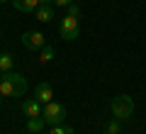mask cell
I'll use <instances>...</instances> for the list:
<instances>
[{
  "mask_svg": "<svg viewBox=\"0 0 146 134\" xmlns=\"http://www.w3.org/2000/svg\"><path fill=\"white\" fill-rule=\"evenodd\" d=\"M27 90V78L22 73H15V71H7L0 81V95L3 98H22Z\"/></svg>",
  "mask_w": 146,
  "mask_h": 134,
  "instance_id": "obj_1",
  "label": "cell"
},
{
  "mask_svg": "<svg viewBox=\"0 0 146 134\" xmlns=\"http://www.w3.org/2000/svg\"><path fill=\"white\" fill-rule=\"evenodd\" d=\"M110 110H112V117L115 119L127 122V119L131 117V112H134V100H131L129 95H117V98H112Z\"/></svg>",
  "mask_w": 146,
  "mask_h": 134,
  "instance_id": "obj_2",
  "label": "cell"
},
{
  "mask_svg": "<svg viewBox=\"0 0 146 134\" xmlns=\"http://www.w3.org/2000/svg\"><path fill=\"white\" fill-rule=\"evenodd\" d=\"M42 117H44V122H46L49 127L63 124V119H66V107H63V103H56V100H51V103L44 105Z\"/></svg>",
  "mask_w": 146,
  "mask_h": 134,
  "instance_id": "obj_3",
  "label": "cell"
},
{
  "mask_svg": "<svg viewBox=\"0 0 146 134\" xmlns=\"http://www.w3.org/2000/svg\"><path fill=\"white\" fill-rule=\"evenodd\" d=\"M58 34H61L63 41H76L80 37V25H78V17H71L66 15L61 22H58Z\"/></svg>",
  "mask_w": 146,
  "mask_h": 134,
  "instance_id": "obj_4",
  "label": "cell"
},
{
  "mask_svg": "<svg viewBox=\"0 0 146 134\" xmlns=\"http://www.w3.org/2000/svg\"><path fill=\"white\" fill-rule=\"evenodd\" d=\"M22 47L29 49V51H42V49L46 47L44 34L42 32H25V34H22Z\"/></svg>",
  "mask_w": 146,
  "mask_h": 134,
  "instance_id": "obj_5",
  "label": "cell"
},
{
  "mask_svg": "<svg viewBox=\"0 0 146 134\" xmlns=\"http://www.w3.org/2000/svg\"><path fill=\"white\" fill-rule=\"evenodd\" d=\"M22 112H25L27 119H29V117H42L44 105L39 103L36 98H29V100H25V103H22Z\"/></svg>",
  "mask_w": 146,
  "mask_h": 134,
  "instance_id": "obj_6",
  "label": "cell"
},
{
  "mask_svg": "<svg viewBox=\"0 0 146 134\" xmlns=\"http://www.w3.org/2000/svg\"><path fill=\"white\" fill-rule=\"evenodd\" d=\"M34 98L39 100L42 105H46V103H51L54 100V88H51V83H39V85L34 88Z\"/></svg>",
  "mask_w": 146,
  "mask_h": 134,
  "instance_id": "obj_7",
  "label": "cell"
},
{
  "mask_svg": "<svg viewBox=\"0 0 146 134\" xmlns=\"http://www.w3.org/2000/svg\"><path fill=\"white\" fill-rule=\"evenodd\" d=\"M54 17H56V10H54V5H39V10H36V20L39 22H51Z\"/></svg>",
  "mask_w": 146,
  "mask_h": 134,
  "instance_id": "obj_8",
  "label": "cell"
},
{
  "mask_svg": "<svg viewBox=\"0 0 146 134\" xmlns=\"http://www.w3.org/2000/svg\"><path fill=\"white\" fill-rule=\"evenodd\" d=\"M12 5L20 12H36L39 10V0H12Z\"/></svg>",
  "mask_w": 146,
  "mask_h": 134,
  "instance_id": "obj_9",
  "label": "cell"
},
{
  "mask_svg": "<svg viewBox=\"0 0 146 134\" xmlns=\"http://www.w3.org/2000/svg\"><path fill=\"white\" fill-rule=\"evenodd\" d=\"M44 127H46L44 117H29V119H27V132H32V134L44 132Z\"/></svg>",
  "mask_w": 146,
  "mask_h": 134,
  "instance_id": "obj_10",
  "label": "cell"
},
{
  "mask_svg": "<svg viewBox=\"0 0 146 134\" xmlns=\"http://www.w3.org/2000/svg\"><path fill=\"white\" fill-rule=\"evenodd\" d=\"M119 132H122V122H119V119L112 117L107 124H105V134H119Z\"/></svg>",
  "mask_w": 146,
  "mask_h": 134,
  "instance_id": "obj_11",
  "label": "cell"
},
{
  "mask_svg": "<svg viewBox=\"0 0 146 134\" xmlns=\"http://www.w3.org/2000/svg\"><path fill=\"white\" fill-rule=\"evenodd\" d=\"M12 61H15V59L10 56V54H0V68H3V71H12Z\"/></svg>",
  "mask_w": 146,
  "mask_h": 134,
  "instance_id": "obj_12",
  "label": "cell"
},
{
  "mask_svg": "<svg viewBox=\"0 0 146 134\" xmlns=\"http://www.w3.org/2000/svg\"><path fill=\"white\" fill-rule=\"evenodd\" d=\"M51 59H54V47H49V44H46V47L42 49V54H39V61H42V63H49Z\"/></svg>",
  "mask_w": 146,
  "mask_h": 134,
  "instance_id": "obj_13",
  "label": "cell"
},
{
  "mask_svg": "<svg viewBox=\"0 0 146 134\" xmlns=\"http://www.w3.org/2000/svg\"><path fill=\"white\" fill-rule=\"evenodd\" d=\"M49 134H76L71 127H66V124H56V127H51V132Z\"/></svg>",
  "mask_w": 146,
  "mask_h": 134,
  "instance_id": "obj_14",
  "label": "cell"
},
{
  "mask_svg": "<svg viewBox=\"0 0 146 134\" xmlns=\"http://www.w3.org/2000/svg\"><path fill=\"white\" fill-rule=\"evenodd\" d=\"M66 10H68V15H71V17H80V12H83V10H80V5H78V3H71V5H68Z\"/></svg>",
  "mask_w": 146,
  "mask_h": 134,
  "instance_id": "obj_15",
  "label": "cell"
},
{
  "mask_svg": "<svg viewBox=\"0 0 146 134\" xmlns=\"http://www.w3.org/2000/svg\"><path fill=\"white\" fill-rule=\"evenodd\" d=\"M71 3H73V0H54V5H56V7H68Z\"/></svg>",
  "mask_w": 146,
  "mask_h": 134,
  "instance_id": "obj_16",
  "label": "cell"
},
{
  "mask_svg": "<svg viewBox=\"0 0 146 134\" xmlns=\"http://www.w3.org/2000/svg\"><path fill=\"white\" fill-rule=\"evenodd\" d=\"M39 5H54V0H39Z\"/></svg>",
  "mask_w": 146,
  "mask_h": 134,
  "instance_id": "obj_17",
  "label": "cell"
},
{
  "mask_svg": "<svg viewBox=\"0 0 146 134\" xmlns=\"http://www.w3.org/2000/svg\"><path fill=\"white\" fill-rule=\"evenodd\" d=\"M3 76H5V71H3V68H0V81H3Z\"/></svg>",
  "mask_w": 146,
  "mask_h": 134,
  "instance_id": "obj_18",
  "label": "cell"
},
{
  "mask_svg": "<svg viewBox=\"0 0 146 134\" xmlns=\"http://www.w3.org/2000/svg\"><path fill=\"white\" fill-rule=\"evenodd\" d=\"M0 3H12V0H0Z\"/></svg>",
  "mask_w": 146,
  "mask_h": 134,
  "instance_id": "obj_19",
  "label": "cell"
}]
</instances>
